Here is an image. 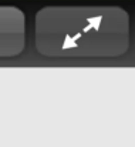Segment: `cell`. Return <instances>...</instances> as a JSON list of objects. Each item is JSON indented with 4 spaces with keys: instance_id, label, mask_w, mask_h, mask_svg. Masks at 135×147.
I'll use <instances>...</instances> for the list:
<instances>
[{
    "instance_id": "1",
    "label": "cell",
    "mask_w": 135,
    "mask_h": 147,
    "mask_svg": "<svg viewBox=\"0 0 135 147\" xmlns=\"http://www.w3.org/2000/svg\"><path fill=\"white\" fill-rule=\"evenodd\" d=\"M36 49L47 57H118L130 47V17L117 6H51L36 14Z\"/></svg>"
},
{
    "instance_id": "2",
    "label": "cell",
    "mask_w": 135,
    "mask_h": 147,
    "mask_svg": "<svg viewBox=\"0 0 135 147\" xmlns=\"http://www.w3.org/2000/svg\"><path fill=\"white\" fill-rule=\"evenodd\" d=\"M26 46V16L14 6H0V59L19 56Z\"/></svg>"
}]
</instances>
